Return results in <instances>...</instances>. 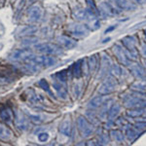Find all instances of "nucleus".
<instances>
[{
	"label": "nucleus",
	"mask_w": 146,
	"mask_h": 146,
	"mask_svg": "<svg viewBox=\"0 0 146 146\" xmlns=\"http://www.w3.org/2000/svg\"><path fill=\"white\" fill-rule=\"evenodd\" d=\"M80 91H81V88H80V85H75L74 87V92H75V96H78L80 94Z\"/></svg>",
	"instance_id": "ea45409f"
},
{
	"label": "nucleus",
	"mask_w": 146,
	"mask_h": 146,
	"mask_svg": "<svg viewBox=\"0 0 146 146\" xmlns=\"http://www.w3.org/2000/svg\"><path fill=\"white\" fill-rule=\"evenodd\" d=\"M38 139L41 142H46L49 139V133H40L38 135Z\"/></svg>",
	"instance_id": "c9c22d12"
},
{
	"label": "nucleus",
	"mask_w": 146,
	"mask_h": 146,
	"mask_svg": "<svg viewBox=\"0 0 146 146\" xmlns=\"http://www.w3.org/2000/svg\"><path fill=\"white\" fill-rule=\"evenodd\" d=\"M131 89L136 93L146 94V79H140L131 85Z\"/></svg>",
	"instance_id": "2eb2a0df"
},
{
	"label": "nucleus",
	"mask_w": 146,
	"mask_h": 146,
	"mask_svg": "<svg viewBox=\"0 0 146 146\" xmlns=\"http://www.w3.org/2000/svg\"><path fill=\"white\" fill-rule=\"evenodd\" d=\"M122 43L124 44L125 49L131 51V52H136L135 51V39L131 36H127L122 39Z\"/></svg>",
	"instance_id": "a211bd4d"
},
{
	"label": "nucleus",
	"mask_w": 146,
	"mask_h": 146,
	"mask_svg": "<svg viewBox=\"0 0 146 146\" xmlns=\"http://www.w3.org/2000/svg\"><path fill=\"white\" fill-rule=\"evenodd\" d=\"M120 111H121V105L118 104V103L113 104L108 110V118H109V120H113L116 118L119 115Z\"/></svg>",
	"instance_id": "412c9836"
},
{
	"label": "nucleus",
	"mask_w": 146,
	"mask_h": 146,
	"mask_svg": "<svg viewBox=\"0 0 146 146\" xmlns=\"http://www.w3.org/2000/svg\"><path fill=\"white\" fill-rule=\"evenodd\" d=\"M110 64H111V62H110V58H108V56L103 55L102 58H101V72L104 73L106 72L110 67Z\"/></svg>",
	"instance_id": "a878e982"
},
{
	"label": "nucleus",
	"mask_w": 146,
	"mask_h": 146,
	"mask_svg": "<svg viewBox=\"0 0 146 146\" xmlns=\"http://www.w3.org/2000/svg\"><path fill=\"white\" fill-rule=\"evenodd\" d=\"M0 118L3 120V121L7 122V123L11 122L12 119H13V113H12L11 109L7 108V109L2 110V111L0 112Z\"/></svg>",
	"instance_id": "b1692460"
},
{
	"label": "nucleus",
	"mask_w": 146,
	"mask_h": 146,
	"mask_svg": "<svg viewBox=\"0 0 146 146\" xmlns=\"http://www.w3.org/2000/svg\"><path fill=\"white\" fill-rule=\"evenodd\" d=\"M111 137L115 141L122 142V141H124L125 136H124V133H122L121 131H119V129H114V131H111Z\"/></svg>",
	"instance_id": "bb28decb"
},
{
	"label": "nucleus",
	"mask_w": 146,
	"mask_h": 146,
	"mask_svg": "<svg viewBox=\"0 0 146 146\" xmlns=\"http://www.w3.org/2000/svg\"><path fill=\"white\" fill-rule=\"evenodd\" d=\"M117 87H118L117 80L113 76H109V77H107V78L104 80V82L100 85V89H98V94H100V95H102V96L109 95V94L113 93L114 91H116Z\"/></svg>",
	"instance_id": "20e7f679"
},
{
	"label": "nucleus",
	"mask_w": 146,
	"mask_h": 146,
	"mask_svg": "<svg viewBox=\"0 0 146 146\" xmlns=\"http://www.w3.org/2000/svg\"><path fill=\"white\" fill-rule=\"evenodd\" d=\"M138 135H139V133L137 131V129H135L133 128H131L127 131V137H128L129 140H131V141L135 140Z\"/></svg>",
	"instance_id": "cd10ccee"
},
{
	"label": "nucleus",
	"mask_w": 146,
	"mask_h": 146,
	"mask_svg": "<svg viewBox=\"0 0 146 146\" xmlns=\"http://www.w3.org/2000/svg\"><path fill=\"white\" fill-rule=\"evenodd\" d=\"M141 51H142V54L146 56V44H144V45H142V47H141Z\"/></svg>",
	"instance_id": "a19ab883"
},
{
	"label": "nucleus",
	"mask_w": 146,
	"mask_h": 146,
	"mask_svg": "<svg viewBox=\"0 0 146 146\" xmlns=\"http://www.w3.org/2000/svg\"><path fill=\"white\" fill-rule=\"evenodd\" d=\"M146 128V119H141L138 120L136 123V129H142Z\"/></svg>",
	"instance_id": "e433bc0d"
},
{
	"label": "nucleus",
	"mask_w": 146,
	"mask_h": 146,
	"mask_svg": "<svg viewBox=\"0 0 146 146\" xmlns=\"http://www.w3.org/2000/svg\"><path fill=\"white\" fill-rule=\"evenodd\" d=\"M27 117L29 118L30 121H32L35 124H40V123H42V121H43L41 117L38 116V115H32V114L27 113Z\"/></svg>",
	"instance_id": "2f4dec72"
},
{
	"label": "nucleus",
	"mask_w": 146,
	"mask_h": 146,
	"mask_svg": "<svg viewBox=\"0 0 146 146\" xmlns=\"http://www.w3.org/2000/svg\"><path fill=\"white\" fill-rule=\"evenodd\" d=\"M23 62H33L38 66H43V67H51L54 64H56V60L54 56H36L33 53L31 54L27 60Z\"/></svg>",
	"instance_id": "f257e3e1"
},
{
	"label": "nucleus",
	"mask_w": 146,
	"mask_h": 146,
	"mask_svg": "<svg viewBox=\"0 0 146 146\" xmlns=\"http://www.w3.org/2000/svg\"><path fill=\"white\" fill-rule=\"evenodd\" d=\"M111 72L113 73V74H115V75H118V76L122 75L121 67H120L119 65H117V64H114V65H112V66H111Z\"/></svg>",
	"instance_id": "f704fd0d"
},
{
	"label": "nucleus",
	"mask_w": 146,
	"mask_h": 146,
	"mask_svg": "<svg viewBox=\"0 0 146 146\" xmlns=\"http://www.w3.org/2000/svg\"><path fill=\"white\" fill-rule=\"evenodd\" d=\"M82 62L83 60H78L77 62L74 63V65H73V75H74V77H76V78H79V77L82 76V73H83V71H82Z\"/></svg>",
	"instance_id": "393cba45"
},
{
	"label": "nucleus",
	"mask_w": 146,
	"mask_h": 146,
	"mask_svg": "<svg viewBox=\"0 0 146 146\" xmlns=\"http://www.w3.org/2000/svg\"><path fill=\"white\" fill-rule=\"evenodd\" d=\"M15 123L16 126L18 127V129H21V131H27L28 127H29V123H28L27 117L19 110L15 111Z\"/></svg>",
	"instance_id": "1a4fd4ad"
},
{
	"label": "nucleus",
	"mask_w": 146,
	"mask_h": 146,
	"mask_svg": "<svg viewBox=\"0 0 146 146\" xmlns=\"http://www.w3.org/2000/svg\"><path fill=\"white\" fill-rule=\"evenodd\" d=\"M68 31L72 35L76 37H84L89 33V28L85 25H80V23H73L68 27Z\"/></svg>",
	"instance_id": "423d86ee"
},
{
	"label": "nucleus",
	"mask_w": 146,
	"mask_h": 146,
	"mask_svg": "<svg viewBox=\"0 0 146 146\" xmlns=\"http://www.w3.org/2000/svg\"><path fill=\"white\" fill-rule=\"evenodd\" d=\"M60 131L63 135L69 136L71 135V122L69 119H65L62 124L60 125Z\"/></svg>",
	"instance_id": "6ab92c4d"
},
{
	"label": "nucleus",
	"mask_w": 146,
	"mask_h": 146,
	"mask_svg": "<svg viewBox=\"0 0 146 146\" xmlns=\"http://www.w3.org/2000/svg\"><path fill=\"white\" fill-rule=\"evenodd\" d=\"M56 41L60 44L62 48L65 50H72L77 46V41L69 36H65V35H60L56 37Z\"/></svg>",
	"instance_id": "0eeeda50"
},
{
	"label": "nucleus",
	"mask_w": 146,
	"mask_h": 146,
	"mask_svg": "<svg viewBox=\"0 0 146 146\" xmlns=\"http://www.w3.org/2000/svg\"><path fill=\"white\" fill-rule=\"evenodd\" d=\"M12 136V131L7 127L0 124V139L8 140Z\"/></svg>",
	"instance_id": "5701e85b"
},
{
	"label": "nucleus",
	"mask_w": 146,
	"mask_h": 146,
	"mask_svg": "<svg viewBox=\"0 0 146 146\" xmlns=\"http://www.w3.org/2000/svg\"><path fill=\"white\" fill-rule=\"evenodd\" d=\"M100 13L105 17H110L116 14L115 9L107 2H101L100 4Z\"/></svg>",
	"instance_id": "4468645a"
},
{
	"label": "nucleus",
	"mask_w": 146,
	"mask_h": 146,
	"mask_svg": "<svg viewBox=\"0 0 146 146\" xmlns=\"http://www.w3.org/2000/svg\"><path fill=\"white\" fill-rule=\"evenodd\" d=\"M88 4H89V9L93 11L94 13L96 14V15H98V14H100V10H98L96 6L95 5V2H94L93 0H88Z\"/></svg>",
	"instance_id": "72a5a7b5"
},
{
	"label": "nucleus",
	"mask_w": 146,
	"mask_h": 146,
	"mask_svg": "<svg viewBox=\"0 0 146 146\" xmlns=\"http://www.w3.org/2000/svg\"><path fill=\"white\" fill-rule=\"evenodd\" d=\"M114 3L120 10L133 11L136 9V5L131 0H114Z\"/></svg>",
	"instance_id": "f8f14e48"
},
{
	"label": "nucleus",
	"mask_w": 146,
	"mask_h": 146,
	"mask_svg": "<svg viewBox=\"0 0 146 146\" xmlns=\"http://www.w3.org/2000/svg\"><path fill=\"white\" fill-rule=\"evenodd\" d=\"M103 103H104L103 96L102 95L98 96H96V98H94L93 100H90V102H89V104H88V108L92 110L98 109V108H100V106H102Z\"/></svg>",
	"instance_id": "f3484780"
},
{
	"label": "nucleus",
	"mask_w": 146,
	"mask_h": 146,
	"mask_svg": "<svg viewBox=\"0 0 146 146\" xmlns=\"http://www.w3.org/2000/svg\"><path fill=\"white\" fill-rule=\"evenodd\" d=\"M56 77H58V79L60 80V82L64 83V82L67 80V73L65 70H62V71H60L58 73H56Z\"/></svg>",
	"instance_id": "473e14b6"
},
{
	"label": "nucleus",
	"mask_w": 146,
	"mask_h": 146,
	"mask_svg": "<svg viewBox=\"0 0 146 146\" xmlns=\"http://www.w3.org/2000/svg\"><path fill=\"white\" fill-rule=\"evenodd\" d=\"M53 87H54V89L56 91V93H58V95L60 98H62V100H66L67 98V92L62 84L55 82V83L53 84Z\"/></svg>",
	"instance_id": "aec40b11"
},
{
	"label": "nucleus",
	"mask_w": 146,
	"mask_h": 146,
	"mask_svg": "<svg viewBox=\"0 0 146 146\" xmlns=\"http://www.w3.org/2000/svg\"><path fill=\"white\" fill-rule=\"evenodd\" d=\"M145 108H131V110L127 112V114H128V116H131V118H136V117H141L145 115Z\"/></svg>",
	"instance_id": "4be33fe9"
},
{
	"label": "nucleus",
	"mask_w": 146,
	"mask_h": 146,
	"mask_svg": "<svg viewBox=\"0 0 146 146\" xmlns=\"http://www.w3.org/2000/svg\"><path fill=\"white\" fill-rule=\"evenodd\" d=\"M124 105L128 108H145L146 107V96L131 95L125 98Z\"/></svg>",
	"instance_id": "7ed1b4c3"
},
{
	"label": "nucleus",
	"mask_w": 146,
	"mask_h": 146,
	"mask_svg": "<svg viewBox=\"0 0 146 146\" xmlns=\"http://www.w3.org/2000/svg\"><path fill=\"white\" fill-rule=\"evenodd\" d=\"M34 49L36 51L40 52V53L45 54V55H49V56H60L63 54L62 47L56 45V44H53V43L36 44V45H34Z\"/></svg>",
	"instance_id": "f03ea898"
},
{
	"label": "nucleus",
	"mask_w": 146,
	"mask_h": 146,
	"mask_svg": "<svg viewBox=\"0 0 146 146\" xmlns=\"http://www.w3.org/2000/svg\"><path fill=\"white\" fill-rule=\"evenodd\" d=\"M38 85H39L40 87H41L42 89H43L44 91H46L47 93H48L51 96H54V95H53V93L51 92V89H50V87H49L48 82H47L45 79H41V80H40V81L38 82Z\"/></svg>",
	"instance_id": "c756f323"
},
{
	"label": "nucleus",
	"mask_w": 146,
	"mask_h": 146,
	"mask_svg": "<svg viewBox=\"0 0 146 146\" xmlns=\"http://www.w3.org/2000/svg\"><path fill=\"white\" fill-rule=\"evenodd\" d=\"M38 39L37 38H32V37H27V38L23 39L22 41V44L23 46H31L32 44L37 43Z\"/></svg>",
	"instance_id": "7c9ffc66"
},
{
	"label": "nucleus",
	"mask_w": 146,
	"mask_h": 146,
	"mask_svg": "<svg viewBox=\"0 0 146 146\" xmlns=\"http://www.w3.org/2000/svg\"><path fill=\"white\" fill-rule=\"evenodd\" d=\"M100 142H101L102 144H107L108 143V137L106 135H102L100 139Z\"/></svg>",
	"instance_id": "4c0bfd02"
},
{
	"label": "nucleus",
	"mask_w": 146,
	"mask_h": 146,
	"mask_svg": "<svg viewBox=\"0 0 146 146\" xmlns=\"http://www.w3.org/2000/svg\"><path fill=\"white\" fill-rule=\"evenodd\" d=\"M37 27L34 25H25L23 27H21L18 31L19 36H31L34 33H36Z\"/></svg>",
	"instance_id": "dca6fc26"
},
{
	"label": "nucleus",
	"mask_w": 146,
	"mask_h": 146,
	"mask_svg": "<svg viewBox=\"0 0 146 146\" xmlns=\"http://www.w3.org/2000/svg\"><path fill=\"white\" fill-rule=\"evenodd\" d=\"M113 52H114L115 56H117L118 60L122 63V64H124V65H129V64L131 60H129L128 56H127L126 51H125V48L118 45V44H116V45L113 47Z\"/></svg>",
	"instance_id": "6e6552de"
},
{
	"label": "nucleus",
	"mask_w": 146,
	"mask_h": 146,
	"mask_svg": "<svg viewBox=\"0 0 146 146\" xmlns=\"http://www.w3.org/2000/svg\"><path fill=\"white\" fill-rule=\"evenodd\" d=\"M31 52L25 49H20V50H16L12 52L10 55V58L16 62H25V60L31 55Z\"/></svg>",
	"instance_id": "9b49d317"
},
{
	"label": "nucleus",
	"mask_w": 146,
	"mask_h": 146,
	"mask_svg": "<svg viewBox=\"0 0 146 146\" xmlns=\"http://www.w3.org/2000/svg\"><path fill=\"white\" fill-rule=\"evenodd\" d=\"M77 126H78V129L81 133L82 136L84 137H89L94 133V126L92 125L90 122L88 121L85 117L80 116L77 119Z\"/></svg>",
	"instance_id": "39448f33"
},
{
	"label": "nucleus",
	"mask_w": 146,
	"mask_h": 146,
	"mask_svg": "<svg viewBox=\"0 0 146 146\" xmlns=\"http://www.w3.org/2000/svg\"><path fill=\"white\" fill-rule=\"evenodd\" d=\"M116 28V25H113V27H109V28H107L106 30H105V33H108L109 31H112L113 29H115Z\"/></svg>",
	"instance_id": "79ce46f5"
},
{
	"label": "nucleus",
	"mask_w": 146,
	"mask_h": 146,
	"mask_svg": "<svg viewBox=\"0 0 146 146\" xmlns=\"http://www.w3.org/2000/svg\"><path fill=\"white\" fill-rule=\"evenodd\" d=\"M131 1L135 4H138V5H144V4H146V0H131Z\"/></svg>",
	"instance_id": "58836bf2"
},
{
	"label": "nucleus",
	"mask_w": 146,
	"mask_h": 146,
	"mask_svg": "<svg viewBox=\"0 0 146 146\" xmlns=\"http://www.w3.org/2000/svg\"><path fill=\"white\" fill-rule=\"evenodd\" d=\"M28 21L30 23H37L42 17V10L38 5H32L28 8Z\"/></svg>",
	"instance_id": "9d476101"
},
{
	"label": "nucleus",
	"mask_w": 146,
	"mask_h": 146,
	"mask_svg": "<svg viewBox=\"0 0 146 146\" xmlns=\"http://www.w3.org/2000/svg\"><path fill=\"white\" fill-rule=\"evenodd\" d=\"M89 66H90V70L94 72L98 67V58L96 56H91L89 58Z\"/></svg>",
	"instance_id": "c85d7f7f"
},
{
	"label": "nucleus",
	"mask_w": 146,
	"mask_h": 146,
	"mask_svg": "<svg viewBox=\"0 0 146 146\" xmlns=\"http://www.w3.org/2000/svg\"><path fill=\"white\" fill-rule=\"evenodd\" d=\"M129 71L137 79H146V70L140 64H133L129 66Z\"/></svg>",
	"instance_id": "ddd939ff"
}]
</instances>
